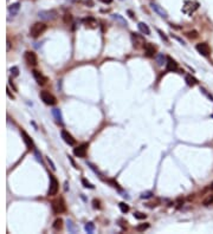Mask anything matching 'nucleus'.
Here are the masks:
<instances>
[{
  "label": "nucleus",
  "mask_w": 213,
  "mask_h": 234,
  "mask_svg": "<svg viewBox=\"0 0 213 234\" xmlns=\"http://www.w3.org/2000/svg\"><path fill=\"white\" fill-rule=\"evenodd\" d=\"M47 28V25L45 23H34L30 28V37L38 38L40 34H43Z\"/></svg>",
  "instance_id": "f257e3e1"
},
{
  "label": "nucleus",
  "mask_w": 213,
  "mask_h": 234,
  "mask_svg": "<svg viewBox=\"0 0 213 234\" xmlns=\"http://www.w3.org/2000/svg\"><path fill=\"white\" fill-rule=\"evenodd\" d=\"M51 207H52V211H53L55 214H61V213H63V212L66 211L65 202H64V200L62 198L53 200L52 203H51Z\"/></svg>",
  "instance_id": "f03ea898"
},
{
  "label": "nucleus",
  "mask_w": 213,
  "mask_h": 234,
  "mask_svg": "<svg viewBox=\"0 0 213 234\" xmlns=\"http://www.w3.org/2000/svg\"><path fill=\"white\" fill-rule=\"evenodd\" d=\"M58 190H59V182L52 174H50V187H49L47 195L49 196H53V195H56L58 193Z\"/></svg>",
  "instance_id": "7ed1b4c3"
},
{
  "label": "nucleus",
  "mask_w": 213,
  "mask_h": 234,
  "mask_svg": "<svg viewBox=\"0 0 213 234\" xmlns=\"http://www.w3.org/2000/svg\"><path fill=\"white\" fill-rule=\"evenodd\" d=\"M38 15L43 20H53L57 18L58 13L56 9H43V11L38 12Z\"/></svg>",
  "instance_id": "20e7f679"
},
{
  "label": "nucleus",
  "mask_w": 213,
  "mask_h": 234,
  "mask_svg": "<svg viewBox=\"0 0 213 234\" xmlns=\"http://www.w3.org/2000/svg\"><path fill=\"white\" fill-rule=\"evenodd\" d=\"M40 98H42V101L45 103V104H47V105H55L56 103H57V100H56V97L52 95V94H50L49 91H40Z\"/></svg>",
  "instance_id": "39448f33"
},
{
  "label": "nucleus",
  "mask_w": 213,
  "mask_h": 234,
  "mask_svg": "<svg viewBox=\"0 0 213 234\" xmlns=\"http://www.w3.org/2000/svg\"><path fill=\"white\" fill-rule=\"evenodd\" d=\"M131 41L135 49H140L144 46V38L139 33H131Z\"/></svg>",
  "instance_id": "423d86ee"
},
{
  "label": "nucleus",
  "mask_w": 213,
  "mask_h": 234,
  "mask_svg": "<svg viewBox=\"0 0 213 234\" xmlns=\"http://www.w3.org/2000/svg\"><path fill=\"white\" fill-rule=\"evenodd\" d=\"M24 58H25V62H26L30 66H36V65H37L38 59H37V56H36L34 52H32V51H26L25 55H24Z\"/></svg>",
  "instance_id": "0eeeda50"
},
{
  "label": "nucleus",
  "mask_w": 213,
  "mask_h": 234,
  "mask_svg": "<svg viewBox=\"0 0 213 234\" xmlns=\"http://www.w3.org/2000/svg\"><path fill=\"white\" fill-rule=\"evenodd\" d=\"M195 49H197V51L200 55H203L205 57L210 56V53H211V47H210V45L207 43H199V44H197Z\"/></svg>",
  "instance_id": "6e6552de"
},
{
  "label": "nucleus",
  "mask_w": 213,
  "mask_h": 234,
  "mask_svg": "<svg viewBox=\"0 0 213 234\" xmlns=\"http://www.w3.org/2000/svg\"><path fill=\"white\" fill-rule=\"evenodd\" d=\"M88 143H83L81 145H78L77 148L74 149V154L77 156V157H85L87 155V151H88Z\"/></svg>",
  "instance_id": "1a4fd4ad"
},
{
  "label": "nucleus",
  "mask_w": 213,
  "mask_h": 234,
  "mask_svg": "<svg viewBox=\"0 0 213 234\" xmlns=\"http://www.w3.org/2000/svg\"><path fill=\"white\" fill-rule=\"evenodd\" d=\"M61 135H62L63 141H64L65 143H68L69 145H75V144H76V140H75L74 136H72L71 134H69L66 130H62Z\"/></svg>",
  "instance_id": "9d476101"
},
{
  "label": "nucleus",
  "mask_w": 213,
  "mask_h": 234,
  "mask_svg": "<svg viewBox=\"0 0 213 234\" xmlns=\"http://www.w3.org/2000/svg\"><path fill=\"white\" fill-rule=\"evenodd\" d=\"M150 7H152V9L154 11V12H156L160 17H162V18H167L168 17V13L163 9V7H161L160 5H158V4H155V2H150Z\"/></svg>",
  "instance_id": "9b49d317"
},
{
  "label": "nucleus",
  "mask_w": 213,
  "mask_h": 234,
  "mask_svg": "<svg viewBox=\"0 0 213 234\" xmlns=\"http://www.w3.org/2000/svg\"><path fill=\"white\" fill-rule=\"evenodd\" d=\"M32 75H33V77H34L36 82H37L39 85H44V84L47 82V78H46L42 72H39V71H37V70H33V71H32Z\"/></svg>",
  "instance_id": "f8f14e48"
},
{
  "label": "nucleus",
  "mask_w": 213,
  "mask_h": 234,
  "mask_svg": "<svg viewBox=\"0 0 213 234\" xmlns=\"http://www.w3.org/2000/svg\"><path fill=\"white\" fill-rule=\"evenodd\" d=\"M143 49H144V53H146V56H147V57L152 58V57H154V56H155L156 47H155L153 44H150V43H146V44H144V46H143Z\"/></svg>",
  "instance_id": "ddd939ff"
},
{
  "label": "nucleus",
  "mask_w": 213,
  "mask_h": 234,
  "mask_svg": "<svg viewBox=\"0 0 213 234\" xmlns=\"http://www.w3.org/2000/svg\"><path fill=\"white\" fill-rule=\"evenodd\" d=\"M166 70L169 71V72H173V71H177V70H178V63H177L174 59H172L171 57H167Z\"/></svg>",
  "instance_id": "4468645a"
},
{
  "label": "nucleus",
  "mask_w": 213,
  "mask_h": 234,
  "mask_svg": "<svg viewBox=\"0 0 213 234\" xmlns=\"http://www.w3.org/2000/svg\"><path fill=\"white\" fill-rule=\"evenodd\" d=\"M21 135H23V138H24V142H25V144H26L27 149H28V150L34 149V143H33L32 138L27 135V132H26V131H24V130H21Z\"/></svg>",
  "instance_id": "2eb2a0df"
},
{
  "label": "nucleus",
  "mask_w": 213,
  "mask_h": 234,
  "mask_svg": "<svg viewBox=\"0 0 213 234\" xmlns=\"http://www.w3.org/2000/svg\"><path fill=\"white\" fill-rule=\"evenodd\" d=\"M19 9H20V4L19 2H14V4H12L7 7V12H8L9 15H17Z\"/></svg>",
  "instance_id": "dca6fc26"
},
{
  "label": "nucleus",
  "mask_w": 213,
  "mask_h": 234,
  "mask_svg": "<svg viewBox=\"0 0 213 234\" xmlns=\"http://www.w3.org/2000/svg\"><path fill=\"white\" fill-rule=\"evenodd\" d=\"M83 24H84L87 27H90V28H95V27H97V21H96L94 18H91V17L83 19Z\"/></svg>",
  "instance_id": "f3484780"
},
{
  "label": "nucleus",
  "mask_w": 213,
  "mask_h": 234,
  "mask_svg": "<svg viewBox=\"0 0 213 234\" xmlns=\"http://www.w3.org/2000/svg\"><path fill=\"white\" fill-rule=\"evenodd\" d=\"M137 27H139V31H140L142 34H144V36L150 34V30H149V27H148L147 24H144V23H139V24H137Z\"/></svg>",
  "instance_id": "a211bd4d"
},
{
  "label": "nucleus",
  "mask_w": 213,
  "mask_h": 234,
  "mask_svg": "<svg viewBox=\"0 0 213 234\" xmlns=\"http://www.w3.org/2000/svg\"><path fill=\"white\" fill-rule=\"evenodd\" d=\"M52 115L55 117V119L58 122V123H63V116H62V113L59 109H53L52 110Z\"/></svg>",
  "instance_id": "6ab92c4d"
},
{
  "label": "nucleus",
  "mask_w": 213,
  "mask_h": 234,
  "mask_svg": "<svg viewBox=\"0 0 213 234\" xmlns=\"http://www.w3.org/2000/svg\"><path fill=\"white\" fill-rule=\"evenodd\" d=\"M156 62H158V65H160V66H162L166 62H167V57L163 55V53H159V55H156Z\"/></svg>",
  "instance_id": "aec40b11"
},
{
  "label": "nucleus",
  "mask_w": 213,
  "mask_h": 234,
  "mask_svg": "<svg viewBox=\"0 0 213 234\" xmlns=\"http://www.w3.org/2000/svg\"><path fill=\"white\" fill-rule=\"evenodd\" d=\"M185 81H186V83H187L190 86H194V85L198 84V81H197L194 77H192V75H187V76L185 77Z\"/></svg>",
  "instance_id": "412c9836"
},
{
  "label": "nucleus",
  "mask_w": 213,
  "mask_h": 234,
  "mask_svg": "<svg viewBox=\"0 0 213 234\" xmlns=\"http://www.w3.org/2000/svg\"><path fill=\"white\" fill-rule=\"evenodd\" d=\"M84 230H85V232L87 233H94L95 232V225H94V222H87L85 224V226H84Z\"/></svg>",
  "instance_id": "4be33fe9"
},
{
  "label": "nucleus",
  "mask_w": 213,
  "mask_h": 234,
  "mask_svg": "<svg viewBox=\"0 0 213 234\" xmlns=\"http://www.w3.org/2000/svg\"><path fill=\"white\" fill-rule=\"evenodd\" d=\"M52 227H53V230L59 231V230L63 227V220H62L61 218H59V219H56L55 222H53V225H52Z\"/></svg>",
  "instance_id": "5701e85b"
},
{
  "label": "nucleus",
  "mask_w": 213,
  "mask_h": 234,
  "mask_svg": "<svg viewBox=\"0 0 213 234\" xmlns=\"http://www.w3.org/2000/svg\"><path fill=\"white\" fill-rule=\"evenodd\" d=\"M66 226H68L69 232H71V233H76V232H77V227L75 226V224H74L71 220H68V221H66Z\"/></svg>",
  "instance_id": "b1692460"
},
{
  "label": "nucleus",
  "mask_w": 213,
  "mask_h": 234,
  "mask_svg": "<svg viewBox=\"0 0 213 234\" xmlns=\"http://www.w3.org/2000/svg\"><path fill=\"white\" fill-rule=\"evenodd\" d=\"M203 205L204 206H211V205H213V194H211V195H209L204 201H203Z\"/></svg>",
  "instance_id": "393cba45"
},
{
  "label": "nucleus",
  "mask_w": 213,
  "mask_h": 234,
  "mask_svg": "<svg viewBox=\"0 0 213 234\" xmlns=\"http://www.w3.org/2000/svg\"><path fill=\"white\" fill-rule=\"evenodd\" d=\"M118 207H120V209H121L122 213L129 212V206H128L127 203H124V202H120V203H118Z\"/></svg>",
  "instance_id": "a878e982"
},
{
  "label": "nucleus",
  "mask_w": 213,
  "mask_h": 234,
  "mask_svg": "<svg viewBox=\"0 0 213 234\" xmlns=\"http://www.w3.org/2000/svg\"><path fill=\"white\" fill-rule=\"evenodd\" d=\"M148 228H149V224H141V225L136 226V231L137 232H143V231H146Z\"/></svg>",
  "instance_id": "bb28decb"
},
{
  "label": "nucleus",
  "mask_w": 213,
  "mask_h": 234,
  "mask_svg": "<svg viewBox=\"0 0 213 234\" xmlns=\"http://www.w3.org/2000/svg\"><path fill=\"white\" fill-rule=\"evenodd\" d=\"M112 18L115 19V20H117V21H120L121 24H122V26H127V23H125V20L120 15V14H114L112 15Z\"/></svg>",
  "instance_id": "cd10ccee"
},
{
  "label": "nucleus",
  "mask_w": 213,
  "mask_h": 234,
  "mask_svg": "<svg viewBox=\"0 0 213 234\" xmlns=\"http://www.w3.org/2000/svg\"><path fill=\"white\" fill-rule=\"evenodd\" d=\"M186 37H188L190 39H195V38L199 37V34H198L197 31H190V32L186 33Z\"/></svg>",
  "instance_id": "c85d7f7f"
},
{
  "label": "nucleus",
  "mask_w": 213,
  "mask_h": 234,
  "mask_svg": "<svg viewBox=\"0 0 213 234\" xmlns=\"http://www.w3.org/2000/svg\"><path fill=\"white\" fill-rule=\"evenodd\" d=\"M82 183H83V186H84L85 188H90V189H94V188H95V186L91 185L87 179H82Z\"/></svg>",
  "instance_id": "c756f323"
},
{
  "label": "nucleus",
  "mask_w": 213,
  "mask_h": 234,
  "mask_svg": "<svg viewBox=\"0 0 213 234\" xmlns=\"http://www.w3.org/2000/svg\"><path fill=\"white\" fill-rule=\"evenodd\" d=\"M153 195H154V194H153V192L147 190V192H143V193L141 194V199H150Z\"/></svg>",
  "instance_id": "7c9ffc66"
},
{
  "label": "nucleus",
  "mask_w": 213,
  "mask_h": 234,
  "mask_svg": "<svg viewBox=\"0 0 213 234\" xmlns=\"http://www.w3.org/2000/svg\"><path fill=\"white\" fill-rule=\"evenodd\" d=\"M134 218H135V219H137V220H143V219H146V218H147V215H146V214H143V213L136 212V213H134Z\"/></svg>",
  "instance_id": "2f4dec72"
},
{
  "label": "nucleus",
  "mask_w": 213,
  "mask_h": 234,
  "mask_svg": "<svg viewBox=\"0 0 213 234\" xmlns=\"http://www.w3.org/2000/svg\"><path fill=\"white\" fill-rule=\"evenodd\" d=\"M9 71H11V73H12L13 77H18V76H19V69H18L17 66H12V68L9 69Z\"/></svg>",
  "instance_id": "473e14b6"
},
{
  "label": "nucleus",
  "mask_w": 213,
  "mask_h": 234,
  "mask_svg": "<svg viewBox=\"0 0 213 234\" xmlns=\"http://www.w3.org/2000/svg\"><path fill=\"white\" fill-rule=\"evenodd\" d=\"M100 203H101L100 200H97V199H94V200H93V206H94V208L100 209V208H101V205H100Z\"/></svg>",
  "instance_id": "72a5a7b5"
},
{
  "label": "nucleus",
  "mask_w": 213,
  "mask_h": 234,
  "mask_svg": "<svg viewBox=\"0 0 213 234\" xmlns=\"http://www.w3.org/2000/svg\"><path fill=\"white\" fill-rule=\"evenodd\" d=\"M71 20H72V17H71V14H65V15H64V23H65V24H69V23H71Z\"/></svg>",
  "instance_id": "f704fd0d"
},
{
  "label": "nucleus",
  "mask_w": 213,
  "mask_h": 234,
  "mask_svg": "<svg viewBox=\"0 0 213 234\" xmlns=\"http://www.w3.org/2000/svg\"><path fill=\"white\" fill-rule=\"evenodd\" d=\"M158 32H159L160 37H161V38H162V39H163L165 41H167V43H168V38H167V36H166V34H165V33H163V32H162L161 30H158Z\"/></svg>",
  "instance_id": "c9c22d12"
},
{
  "label": "nucleus",
  "mask_w": 213,
  "mask_h": 234,
  "mask_svg": "<svg viewBox=\"0 0 213 234\" xmlns=\"http://www.w3.org/2000/svg\"><path fill=\"white\" fill-rule=\"evenodd\" d=\"M46 160H47V162H49V164L51 166V169H52V170H56V166H55V163L52 162V160H51L50 157H46Z\"/></svg>",
  "instance_id": "e433bc0d"
},
{
  "label": "nucleus",
  "mask_w": 213,
  "mask_h": 234,
  "mask_svg": "<svg viewBox=\"0 0 213 234\" xmlns=\"http://www.w3.org/2000/svg\"><path fill=\"white\" fill-rule=\"evenodd\" d=\"M200 91H201L203 94H205V95H206V96H207V97H209L210 100H213V96H212V95H210V94H209V92H207V91H206V90H205L204 88H200Z\"/></svg>",
  "instance_id": "4c0bfd02"
},
{
  "label": "nucleus",
  "mask_w": 213,
  "mask_h": 234,
  "mask_svg": "<svg viewBox=\"0 0 213 234\" xmlns=\"http://www.w3.org/2000/svg\"><path fill=\"white\" fill-rule=\"evenodd\" d=\"M34 154H36V157H37V160L39 161V162H42V156H40V154H39V151L34 148Z\"/></svg>",
  "instance_id": "58836bf2"
},
{
  "label": "nucleus",
  "mask_w": 213,
  "mask_h": 234,
  "mask_svg": "<svg viewBox=\"0 0 213 234\" xmlns=\"http://www.w3.org/2000/svg\"><path fill=\"white\" fill-rule=\"evenodd\" d=\"M101 2H103V4H111L112 2V0H100Z\"/></svg>",
  "instance_id": "ea45409f"
},
{
  "label": "nucleus",
  "mask_w": 213,
  "mask_h": 234,
  "mask_svg": "<svg viewBox=\"0 0 213 234\" xmlns=\"http://www.w3.org/2000/svg\"><path fill=\"white\" fill-rule=\"evenodd\" d=\"M128 14H129V15H130V18H133V19H134V18H135V15H134V13H133V12H131V11H130V9H128Z\"/></svg>",
  "instance_id": "a19ab883"
},
{
  "label": "nucleus",
  "mask_w": 213,
  "mask_h": 234,
  "mask_svg": "<svg viewBox=\"0 0 213 234\" xmlns=\"http://www.w3.org/2000/svg\"><path fill=\"white\" fill-rule=\"evenodd\" d=\"M6 91H7V96H8V97H9V98H14V97H13V95H12V94H11V92H9V90H8V89H7V90H6Z\"/></svg>",
  "instance_id": "79ce46f5"
},
{
  "label": "nucleus",
  "mask_w": 213,
  "mask_h": 234,
  "mask_svg": "<svg viewBox=\"0 0 213 234\" xmlns=\"http://www.w3.org/2000/svg\"><path fill=\"white\" fill-rule=\"evenodd\" d=\"M9 50H11V41L7 40V51H9Z\"/></svg>",
  "instance_id": "37998d69"
},
{
  "label": "nucleus",
  "mask_w": 213,
  "mask_h": 234,
  "mask_svg": "<svg viewBox=\"0 0 213 234\" xmlns=\"http://www.w3.org/2000/svg\"><path fill=\"white\" fill-rule=\"evenodd\" d=\"M211 189H212V190H213V182H212V183H211Z\"/></svg>",
  "instance_id": "c03bdc74"
},
{
  "label": "nucleus",
  "mask_w": 213,
  "mask_h": 234,
  "mask_svg": "<svg viewBox=\"0 0 213 234\" xmlns=\"http://www.w3.org/2000/svg\"><path fill=\"white\" fill-rule=\"evenodd\" d=\"M211 117H212V118H213V115H211Z\"/></svg>",
  "instance_id": "a18cd8bd"
}]
</instances>
